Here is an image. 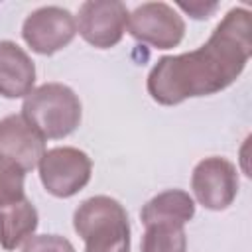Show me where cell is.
I'll list each match as a JSON object with an SVG mask.
<instances>
[{
	"instance_id": "6da1fadb",
	"label": "cell",
	"mask_w": 252,
	"mask_h": 252,
	"mask_svg": "<svg viewBox=\"0 0 252 252\" xmlns=\"http://www.w3.org/2000/svg\"><path fill=\"white\" fill-rule=\"evenodd\" d=\"M252 55V12L230 8L209 39L179 55H163L148 73V94L163 106L228 89L246 69Z\"/></svg>"
},
{
	"instance_id": "8fae6325",
	"label": "cell",
	"mask_w": 252,
	"mask_h": 252,
	"mask_svg": "<svg viewBox=\"0 0 252 252\" xmlns=\"http://www.w3.org/2000/svg\"><path fill=\"white\" fill-rule=\"evenodd\" d=\"M195 217V201L183 189H165L154 195L140 211L144 226L156 222H169L185 226Z\"/></svg>"
},
{
	"instance_id": "5b68a950",
	"label": "cell",
	"mask_w": 252,
	"mask_h": 252,
	"mask_svg": "<svg viewBox=\"0 0 252 252\" xmlns=\"http://www.w3.org/2000/svg\"><path fill=\"white\" fill-rule=\"evenodd\" d=\"M128 33L154 49H173L185 37V20L165 2H144L128 14Z\"/></svg>"
},
{
	"instance_id": "52a82bcc",
	"label": "cell",
	"mask_w": 252,
	"mask_h": 252,
	"mask_svg": "<svg viewBox=\"0 0 252 252\" xmlns=\"http://www.w3.org/2000/svg\"><path fill=\"white\" fill-rule=\"evenodd\" d=\"M193 201L209 211L228 209L238 195V169L220 156L201 159L191 173Z\"/></svg>"
},
{
	"instance_id": "8992f818",
	"label": "cell",
	"mask_w": 252,
	"mask_h": 252,
	"mask_svg": "<svg viewBox=\"0 0 252 252\" xmlns=\"http://www.w3.org/2000/svg\"><path fill=\"white\" fill-rule=\"evenodd\" d=\"M128 14L120 0H87L75 16L77 33L96 49H110L122 41Z\"/></svg>"
},
{
	"instance_id": "3957f363",
	"label": "cell",
	"mask_w": 252,
	"mask_h": 252,
	"mask_svg": "<svg viewBox=\"0 0 252 252\" xmlns=\"http://www.w3.org/2000/svg\"><path fill=\"white\" fill-rule=\"evenodd\" d=\"M22 116L45 140H61L79 128L83 104L71 87L63 83H43L24 98Z\"/></svg>"
},
{
	"instance_id": "7c38bea8",
	"label": "cell",
	"mask_w": 252,
	"mask_h": 252,
	"mask_svg": "<svg viewBox=\"0 0 252 252\" xmlns=\"http://www.w3.org/2000/svg\"><path fill=\"white\" fill-rule=\"evenodd\" d=\"M39 215L33 203L24 197L20 201L0 207V246L4 250H16L37 230Z\"/></svg>"
},
{
	"instance_id": "7a4b0ae2",
	"label": "cell",
	"mask_w": 252,
	"mask_h": 252,
	"mask_svg": "<svg viewBox=\"0 0 252 252\" xmlns=\"http://www.w3.org/2000/svg\"><path fill=\"white\" fill-rule=\"evenodd\" d=\"M73 228L85 252H130V220L124 205L108 195L85 199L73 213Z\"/></svg>"
},
{
	"instance_id": "277c9868",
	"label": "cell",
	"mask_w": 252,
	"mask_h": 252,
	"mask_svg": "<svg viewBox=\"0 0 252 252\" xmlns=\"http://www.w3.org/2000/svg\"><path fill=\"white\" fill-rule=\"evenodd\" d=\"M37 169L39 181L49 195L57 199H69L89 185L93 175V159L79 148L57 146L45 150Z\"/></svg>"
},
{
	"instance_id": "4fadbf2b",
	"label": "cell",
	"mask_w": 252,
	"mask_h": 252,
	"mask_svg": "<svg viewBox=\"0 0 252 252\" xmlns=\"http://www.w3.org/2000/svg\"><path fill=\"white\" fill-rule=\"evenodd\" d=\"M140 252H187L185 226L169 222L148 224L140 242Z\"/></svg>"
},
{
	"instance_id": "9a60e30c",
	"label": "cell",
	"mask_w": 252,
	"mask_h": 252,
	"mask_svg": "<svg viewBox=\"0 0 252 252\" xmlns=\"http://www.w3.org/2000/svg\"><path fill=\"white\" fill-rule=\"evenodd\" d=\"M22 252H75V246L61 234H33L22 244Z\"/></svg>"
},
{
	"instance_id": "2e32d148",
	"label": "cell",
	"mask_w": 252,
	"mask_h": 252,
	"mask_svg": "<svg viewBox=\"0 0 252 252\" xmlns=\"http://www.w3.org/2000/svg\"><path fill=\"white\" fill-rule=\"evenodd\" d=\"M177 8H181L193 20H207V18H211L217 12L219 2H215V0L213 2H207V0H189V2L179 0L177 2Z\"/></svg>"
},
{
	"instance_id": "ba28073f",
	"label": "cell",
	"mask_w": 252,
	"mask_h": 252,
	"mask_svg": "<svg viewBox=\"0 0 252 252\" xmlns=\"http://www.w3.org/2000/svg\"><path fill=\"white\" fill-rule=\"evenodd\" d=\"M77 35L75 16L61 6H41L30 12L22 24L26 45L37 55H53L65 49Z\"/></svg>"
},
{
	"instance_id": "30bf717a",
	"label": "cell",
	"mask_w": 252,
	"mask_h": 252,
	"mask_svg": "<svg viewBox=\"0 0 252 252\" xmlns=\"http://www.w3.org/2000/svg\"><path fill=\"white\" fill-rule=\"evenodd\" d=\"M35 85V63L16 41H0V96L26 98Z\"/></svg>"
},
{
	"instance_id": "9c48e42d",
	"label": "cell",
	"mask_w": 252,
	"mask_h": 252,
	"mask_svg": "<svg viewBox=\"0 0 252 252\" xmlns=\"http://www.w3.org/2000/svg\"><path fill=\"white\" fill-rule=\"evenodd\" d=\"M45 154V138L22 116L8 114L0 120V156L18 163L26 173L37 167Z\"/></svg>"
},
{
	"instance_id": "5bb4252c",
	"label": "cell",
	"mask_w": 252,
	"mask_h": 252,
	"mask_svg": "<svg viewBox=\"0 0 252 252\" xmlns=\"http://www.w3.org/2000/svg\"><path fill=\"white\" fill-rule=\"evenodd\" d=\"M26 171L0 156V207L26 197Z\"/></svg>"
}]
</instances>
